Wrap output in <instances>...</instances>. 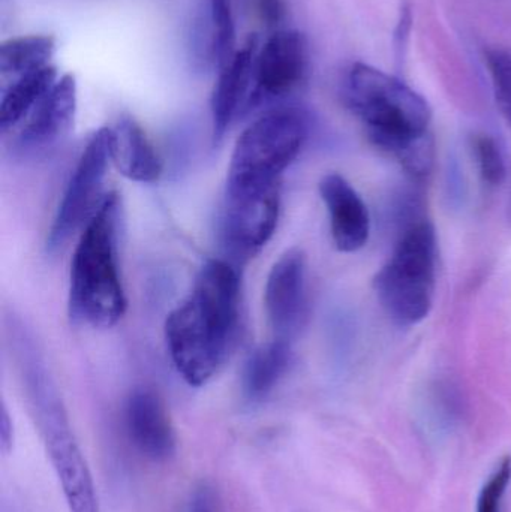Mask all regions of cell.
Segmentation results:
<instances>
[{
	"label": "cell",
	"instance_id": "ba28073f",
	"mask_svg": "<svg viewBox=\"0 0 511 512\" xmlns=\"http://www.w3.org/2000/svg\"><path fill=\"white\" fill-rule=\"evenodd\" d=\"M309 47L299 30L273 32L258 48L245 113L251 114L296 92L309 74Z\"/></svg>",
	"mask_w": 511,
	"mask_h": 512
},
{
	"label": "cell",
	"instance_id": "7402d4cb",
	"mask_svg": "<svg viewBox=\"0 0 511 512\" xmlns=\"http://www.w3.org/2000/svg\"><path fill=\"white\" fill-rule=\"evenodd\" d=\"M511 483V456L498 463L491 477L480 490L477 499V512H501L503 499Z\"/></svg>",
	"mask_w": 511,
	"mask_h": 512
},
{
	"label": "cell",
	"instance_id": "277c9868",
	"mask_svg": "<svg viewBox=\"0 0 511 512\" xmlns=\"http://www.w3.org/2000/svg\"><path fill=\"white\" fill-rule=\"evenodd\" d=\"M438 242L434 225L417 219L374 279L375 294L395 324L413 327L428 318L437 289Z\"/></svg>",
	"mask_w": 511,
	"mask_h": 512
},
{
	"label": "cell",
	"instance_id": "cb8c5ba5",
	"mask_svg": "<svg viewBox=\"0 0 511 512\" xmlns=\"http://www.w3.org/2000/svg\"><path fill=\"white\" fill-rule=\"evenodd\" d=\"M185 512H218V495L209 483H201L192 490Z\"/></svg>",
	"mask_w": 511,
	"mask_h": 512
},
{
	"label": "cell",
	"instance_id": "44dd1931",
	"mask_svg": "<svg viewBox=\"0 0 511 512\" xmlns=\"http://www.w3.org/2000/svg\"><path fill=\"white\" fill-rule=\"evenodd\" d=\"M473 152L483 182L489 186L503 185L507 176V165L498 141L491 135H476L473 138Z\"/></svg>",
	"mask_w": 511,
	"mask_h": 512
},
{
	"label": "cell",
	"instance_id": "7c38bea8",
	"mask_svg": "<svg viewBox=\"0 0 511 512\" xmlns=\"http://www.w3.org/2000/svg\"><path fill=\"white\" fill-rule=\"evenodd\" d=\"M77 114V81L65 74L24 120L18 135V149L24 153L42 152L56 146L71 132Z\"/></svg>",
	"mask_w": 511,
	"mask_h": 512
},
{
	"label": "cell",
	"instance_id": "5bb4252c",
	"mask_svg": "<svg viewBox=\"0 0 511 512\" xmlns=\"http://www.w3.org/2000/svg\"><path fill=\"white\" fill-rule=\"evenodd\" d=\"M258 47L260 45L257 36H251L246 44L237 50L233 59L218 71V80L210 99L213 141L216 144L224 140L234 120L245 113L246 102L251 93Z\"/></svg>",
	"mask_w": 511,
	"mask_h": 512
},
{
	"label": "cell",
	"instance_id": "8992f818",
	"mask_svg": "<svg viewBox=\"0 0 511 512\" xmlns=\"http://www.w3.org/2000/svg\"><path fill=\"white\" fill-rule=\"evenodd\" d=\"M27 403L69 512H101L89 463L72 432L59 390L41 391Z\"/></svg>",
	"mask_w": 511,
	"mask_h": 512
},
{
	"label": "cell",
	"instance_id": "603a6c76",
	"mask_svg": "<svg viewBox=\"0 0 511 512\" xmlns=\"http://www.w3.org/2000/svg\"><path fill=\"white\" fill-rule=\"evenodd\" d=\"M255 15L264 27L272 29L273 32L281 30L282 21L285 18L284 0H251Z\"/></svg>",
	"mask_w": 511,
	"mask_h": 512
},
{
	"label": "cell",
	"instance_id": "ffe728a7",
	"mask_svg": "<svg viewBox=\"0 0 511 512\" xmlns=\"http://www.w3.org/2000/svg\"><path fill=\"white\" fill-rule=\"evenodd\" d=\"M495 102L511 128V47H491L485 51Z\"/></svg>",
	"mask_w": 511,
	"mask_h": 512
},
{
	"label": "cell",
	"instance_id": "52a82bcc",
	"mask_svg": "<svg viewBox=\"0 0 511 512\" xmlns=\"http://www.w3.org/2000/svg\"><path fill=\"white\" fill-rule=\"evenodd\" d=\"M110 162V128H101L84 147L57 207L47 237V249L51 254L62 251L98 210L105 197L102 191Z\"/></svg>",
	"mask_w": 511,
	"mask_h": 512
},
{
	"label": "cell",
	"instance_id": "2e32d148",
	"mask_svg": "<svg viewBox=\"0 0 511 512\" xmlns=\"http://www.w3.org/2000/svg\"><path fill=\"white\" fill-rule=\"evenodd\" d=\"M293 361L291 342L273 339L252 352L243 369V394L249 402H263L287 375Z\"/></svg>",
	"mask_w": 511,
	"mask_h": 512
},
{
	"label": "cell",
	"instance_id": "5b68a950",
	"mask_svg": "<svg viewBox=\"0 0 511 512\" xmlns=\"http://www.w3.org/2000/svg\"><path fill=\"white\" fill-rule=\"evenodd\" d=\"M309 135L302 110L279 107L252 122L237 138L227 171L225 189H266L281 186Z\"/></svg>",
	"mask_w": 511,
	"mask_h": 512
},
{
	"label": "cell",
	"instance_id": "30bf717a",
	"mask_svg": "<svg viewBox=\"0 0 511 512\" xmlns=\"http://www.w3.org/2000/svg\"><path fill=\"white\" fill-rule=\"evenodd\" d=\"M264 304L275 339L288 340L300 333L309 316L308 264L300 249H290L270 268Z\"/></svg>",
	"mask_w": 511,
	"mask_h": 512
},
{
	"label": "cell",
	"instance_id": "d6986e66",
	"mask_svg": "<svg viewBox=\"0 0 511 512\" xmlns=\"http://www.w3.org/2000/svg\"><path fill=\"white\" fill-rule=\"evenodd\" d=\"M210 35H212L213 60L215 68L221 69L237 53L236 18L231 0H209Z\"/></svg>",
	"mask_w": 511,
	"mask_h": 512
},
{
	"label": "cell",
	"instance_id": "6da1fadb",
	"mask_svg": "<svg viewBox=\"0 0 511 512\" xmlns=\"http://www.w3.org/2000/svg\"><path fill=\"white\" fill-rule=\"evenodd\" d=\"M239 319V273L230 262L212 259L165 321L168 352L186 384L203 387L215 378L233 348Z\"/></svg>",
	"mask_w": 511,
	"mask_h": 512
},
{
	"label": "cell",
	"instance_id": "9c48e42d",
	"mask_svg": "<svg viewBox=\"0 0 511 512\" xmlns=\"http://www.w3.org/2000/svg\"><path fill=\"white\" fill-rule=\"evenodd\" d=\"M281 186L251 191H225L222 236L234 254L252 256L269 243L278 227Z\"/></svg>",
	"mask_w": 511,
	"mask_h": 512
},
{
	"label": "cell",
	"instance_id": "ac0fdd59",
	"mask_svg": "<svg viewBox=\"0 0 511 512\" xmlns=\"http://www.w3.org/2000/svg\"><path fill=\"white\" fill-rule=\"evenodd\" d=\"M56 39L50 35H27L8 39L0 45V74L20 78L50 65Z\"/></svg>",
	"mask_w": 511,
	"mask_h": 512
},
{
	"label": "cell",
	"instance_id": "e0dca14e",
	"mask_svg": "<svg viewBox=\"0 0 511 512\" xmlns=\"http://www.w3.org/2000/svg\"><path fill=\"white\" fill-rule=\"evenodd\" d=\"M57 80L59 75H57L56 66L51 65L15 78L3 92L2 104H0L2 132L9 131L26 120Z\"/></svg>",
	"mask_w": 511,
	"mask_h": 512
},
{
	"label": "cell",
	"instance_id": "3957f363",
	"mask_svg": "<svg viewBox=\"0 0 511 512\" xmlns=\"http://www.w3.org/2000/svg\"><path fill=\"white\" fill-rule=\"evenodd\" d=\"M122 203L116 192L105 195L83 228L69 276V316L77 324L110 328L126 312L119 268Z\"/></svg>",
	"mask_w": 511,
	"mask_h": 512
},
{
	"label": "cell",
	"instance_id": "7a4b0ae2",
	"mask_svg": "<svg viewBox=\"0 0 511 512\" xmlns=\"http://www.w3.org/2000/svg\"><path fill=\"white\" fill-rule=\"evenodd\" d=\"M341 98L374 146L389 153L416 179L431 174L435 162L431 105L413 87L357 62L342 77Z\"/></svg>",
	"mask_w": 511,
	"mask_h": 512
},
{
	"label": "cell",
	"instance_id": "8fae6325",
	"mask_svg": "<svg viewBox=\"0 0 511 512\" xmlns=\"http://www.w3.org/2000/svg\"><path fill=\"white\" fill-rule=\"evenodd\" d=\"M125 429L135 450L150 462L165 463L176 456V429L155 391L140 388L128 397Z\"/></svg>",
	"mask_w": 511,
	"mask_h": 512
},
{
	"label": "cell",
	"instance_id": "9a60e30c",
	"mask_svg": "<svg viewBox=\"0 0 511 512\" xmlns=\"http://www.w3.org/2000/svg\"><path fill=\"white\" fill-rule=\"evenodd\" d=\"M111 162L123 177L137 183H155L162 176V161L146 132L131 117L110 128Z\"/></svg>",
	"mask_w": 511,
	"mask_h": 512
},
{
	"label": "cell",
	"instance_id": "4fadbf2b",
	"mask_svg": "<svg viewBox=\"0 0 511 512\" xmlns=\"http://www.w3.org/2000/svg\"><path fill=\"white\" fill-rule=\"evenodd\" d=\"M321 200L330 219L333 243L344 254L365 248L371 236V216L356 189L341 174H327L321 179Z\"/></svg>",
	"mask_w": 511,
	"mask_h": 512
},
{
	"label": "cell",
	"instance_id": "d4e9b609",
	"mask_svg": "<svg viewBox=\"0 0 511 512\" xmlns=\"http://www.w3.org/2000/svg\"><path fill=\"white\" fill-rule=\"evenodd\" d=\"M12 448H14V426H12L8 409L3 403L2 412H0V450L5 456H8Z\"/></svg>",
	"mask_w": 511,
	"mask_h": 512
},
{
	"label": "cell",
	"instance_id": "484cf974",
	"mask_svg": "<svg viewBox=\"0 0 511 512\" xmlns=\"http://www.w3.org/2000/svg\"><path fill=\"white\" fill-rule=\"evenodd\" d=\"M510 215H511V203H510Z\"/></svg>",
	"mask_w": 511,
	"mask_h": 512
}]
</instances>
